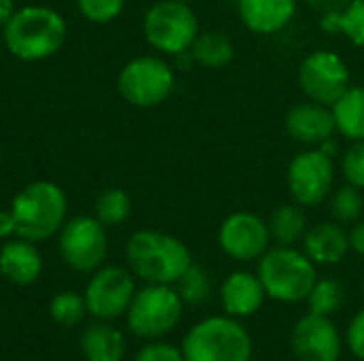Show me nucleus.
Masks as SVG:
<instances>
[{"instance_id": "14", "label": "nucleus", "mask_w": 364, "mask_h": 361, "mask_svg": "<svg viewBox=\"0 0 364 361\" xmlns=\"http://www.w3.org/2000/svg\"><path fill=\"white\" fill-rule=\"evenodd\" d=\"M290 347L299 361H339L346 338L331 317L307 313L292 328Z\"/></svg>"}, {"instance_id": "28", "label": "nucleus", "mask_w": 364, "mask_h": 361, "mask_svg": "<svg viewBox=\"0 0 364 361\" xmlns=\"http://www.w3.org/2000/svg\"><path fill=\"white\" fill-rule=\"evenodd\" d=\"M175 285H177L175 287L177 294L181 296L183 304H188V306H200L211 296V277L198 264H192Z\"/></svg>"}, {"instance_id": "36", "label": "nucleus", "mask_w": 364, "mask_h": 361, "mask_svg": "<svg viewBox=\"0 0 364 361\" xmlns=\"http://www.w3.org/2000/svg\"><path fill=\"white\" fill-rule=\"evenodd\" d=\"M13 236H17L13 213H11V209L9 211H0V240H9Z\"/></svg>"}, {"instance_id": "8", "label": "nucleus", "mask_w": 364, "mask_h": 361, "mask_svg": "<svg viewBox=\"0 0 364 361\" xmlns=\"http://www.w3.org/2000/svg\"><path fill=\"white\" fill-rule=\"evenodd\" d=\"M183 309L186 304L173 285L147 283L128 306V330L143 340H160L179 326Z\"/></svg>"}, {"instance_id": "16", "label": "nucleus", "mask_w": 364, "mask_h": 361, "mask_svg": "<svg viewBox=\"0 0 364 361\" xmlns=\"http://www.w3.org/2000/svg\"><path fill=\"white\" fill-rule=\"evenodd\" d=\"M267 298L269 296L260 277L250 270H235L220 285V304L224 315L235 319H247L256 315L264 306Z\"/></svg>"}, {"instance_id": "21", "label": "nucleus", "mask_w": 364, "mask_h": 361, "mask_svg": "<svg viewBox=\"0 0 364 361\" xmlns=\"http://www.w3.org/2000/svg\"><path fill=\"white\" fill-rule=\"evenodd\" d=\"M235 53L237 49L232 38L222 30H200L188 51L190 60L207 70L228 66L235 60Z\"/></svg>"}, {"instance_id": "4", "label": "nucleus", "mask_w": 364, "mask_h": 361, "mask_svg": "<svg viewBox=\"0 0 364 361\" xmlns=\"http://www.w3.org/2000/svg\"><path fill=\"white\" fill-rule=\"evenodd\" d=\"M181 351L186 361H252L254 343L241 319L213 315L188 330Z\"/></svg>"}, {"instance_id": "38", "label": "nucleus", "mask_w": 364, "mask_h": 361, "mask_svg": "<svg viewBox=\"0 0 364 361\" xmlns=\"http://www.w3.org/2000/svg\"><path fill=\"white\" fill-rule=\"evenodd\" d=\"M179 2H192V0H179Z\"/></svg>"}, {"instance_id": "13", "label": "nucleus", "mask_w": 364, "mask_h": 361, "mask_svg": "<svg viewBox=\"0 0 364 361\" xmlns=\"http://www.w3.org/2000/svg\"><path fill=\"white\" fill-rule=\"evenodd\" d=\"M218 245L235 262H258L273 247L269 221L252 211H235L220 223Z\"/></svg>"}, {"instance_id": "18", "label": "nucleus", "mask_w": 364, "mask_h": 361, "mask_svg": "<svg viewBox=\"0 0 364 361\" xmlns=\"http://www.w3.org/2000/svg\"><path fill=\"white\" fill-rule=\"evenodd\" d=\"M303 251L316 266H337L341 264L348 253L352 251L350 247V234L346 226L333 221H318L307 228L303 240Z\"/></svg>"}, {"instance_id": "1", "label": "nucleus", "mask_w": 364, "mask_h": 361, "mask_svg": "<svg viewBox=\"0 0 364 361\" xmlns=\"http://www.w3.org/2000/svg\"><path fill=\"white\" fill-rule=\"evenodd\" d=\"M66 19L45 4L21 6L2 26L6 51L21 62H43L53 57L66 45Z\"/></svg>"}, {"instance_id": "37", "label": "nucleus", "mask_w": 364, "mask_h": 361, "mask_svg": "<svg viewBox=\"0 0 364 361\" xmlns=\"http://www.w3.org/2000/svg\"><path fill=\"white\" fill-rule=\"evenodd\" d=\"M15 11V0H0V28L13 17Z\"/></svg>"}, {"instance_id": "39", "label": "nucleus", "mask_w": 364, "mask_h": 361, "mask_svg": "<svg viewBox=\"0 0 364 361\" xmlns=\"http://www.w3.org/2000/svg\"><path fill=\"white\" fill-rule=\"evenodd\" d=\"M363 291H364V281H363Z\"/></svg>"}, {"instance_id": "15", "label": "nucleus", "mask_w": 364, "mask_h": 361, "mask_svg": "<svg viewBox=\"0 0 364 361\" xmlns=\"http://www.w3.org/2000/svg\"><path fill=\"white\" fill-rule=\"evenodd\" d=\"M284 126L288 136L301 147H324L337 134L333 109L307 98L288 109Z\"/></svg>"}, {"instance_id": "23", "label": "nucleus", "mask_w": 364, "mask_h": 361, "mask_svg": "<svg viewBox=\"0 0 364 361\" xmlns=\"http://www.w3.org/2000/svg\"><path fill=\"white\" fill-rule=\"evenodd\" d=\"M267 221H269L271 240L273 245L279 247H296L309 228L305 209L299 206L296 202H286L277 206Z\"/></svg>"}, {"instance_id": "25", "label": "nucleus", "mask_w": 364, "mask_h": 361, "mask_svg": "<svg viewBox=\"0 0 364 361\" xmlns=\"http://www.w3.org/2000/svg\"><path fill=\"white\" fill-rule=\"evenodd\" d=\"M132 215V198L128 191L119 187H109L105 189L94 204V217L105 226V228H115L128 221Z\"/></svg>"}, {"instance_id": "5", "label": "nucleus", "mask_w": 364, "mask_h": 361, "mask_svg": "<svg viewBox=\"0 0 364 361\" xmlns=\"http://www.w3.org/2000/svg\"><path fill=\"white\" fill-rule=\"evenodd\" d=\"M256 274L260 277L267 296L282 304L305 302L311 287L320 279L318 266L303 249L279 245H273L258 260Z\"/></svg>"}, {"instance_id": "10", "label": "nucleus", "mask_w": 364, "mask_h": 361, "mask_svg": "<svg viewBox=\"0 0 364 361\" xmlns=\"http://www.w3.org/2000/svg\"><path fill=\"white\" fill-rule=\"evenodd\" d=\"M296 83L307 100L333 106L352 85V74L343 55L333 49H316L301 60Z\"/></svg>"}, {"instance_id": "7", "label": "nucleus", "mask_w": 364, "mask_h": 361, "mask_svg": "<svg viewBox=\"0 0 364 361\" xmlns=\"http://www.w3.org/2000/svg\"><path fill=\"white\" fill-rule=\"evenodd\" d=\"M177 85L175 68L162 55H136L117 74L119 96L134 109H156L164 104Z\"/></svg>"}, {"instance_id": "17", "label": "nucleus", "mask_w": 364, "mask_h": 361, "mask_svg": "<svg viewBox=\"0 0 364 361\" xmlns=\"http://www.w3.org/2000/svg\"><path fill=\"white\" fill-rule=\"evenodd\" d=\"M299 13V0H237L241 23L260 36L284 32Z\"/></svg>"}, {"instance_id": "26", "label": "nucleus", "mask_w": 364, "mask_h": 361, "mask_svg": "<svg viewBox=\"0 0 364 361\" xmlns=\"http://www.w3.org/2000/svg\"><path fill=\"white\" fill-rule=\"evenodd\" d=\"M326 202L331 217L341 226H352L364 217V194L354 185L343 183L341 187H335Z\"/></svg>"}, {"instance_id": "9", "label": "nucleus", "mask_w": 364, "mask_h": 361, "mask_svg": "<svg viewBox=\"0 0 364 361\" xmlns=\"http://www.w3.org/2000/svg\"><path fill=\"white\" fill-rule=\"evenodd\" d=\"M337 166L333 160V151L324 147H303L288 168H286V185L292 202L303 209H316L328 200L335 189Z\"/></svg>"}, {"instance_id": "19", "label": "nucleus", "mask_w": 364, "mask_h": 361, "mask_svg": "<svg viewBox=\"0 0 364 361\" xmlns=\"http://www.w3.org/2000/svg\"><path fill=\"white\" fill-rule=\"evenodd\" d=\"M43 272V257L36 243L26 238H9L0 249V274L19 287L32 285Z\"/></svg>"}, {"instance_id": "22", "label": "nucleus", "mask_w": 364, "mask_h": 361, "mask_svg": "<svg viewBox=\"0 0 364 361\" xmlns=\"http://www.w3.org/2000/svg\"><path fill=\"white\" fill-rule=\"evenodd\" d=\"M331 109L339 136L348 143L364 140V85H350Z\"/></svg>"}, {"instance_id": "32", "label": "nucleus", "mask_w": 364, "mask_h": 361, "mask_svg": "<svg viewBox=\"0 0 364 361\" xmlns=\"http://www.w3.org/2000/svg\"><path fill=\"white\" fill-rule=\"evenodd\" d=\"M134 361H186V357L181 347L162 340H149V345H145L136 353Z\"/></svg>"}, {"instance_id": "33", "label": "nucleus", "mask_w": 364, "mask_h": 361, "mask_svg": "<svg viewBox=\"0 0 364 361\" xmlns=\"http://www.w3.org/2000/svg\"><path fill=\"white\" fill-rule=\"evenodd\" d=\"M346 345L356 360L364 361V309H360L352 317L348 326V334H346Z\"/></svg>"}, {"instance_id": "31", "label": "nucleus", "mask_w": 364, "mask_h": 361, "mask_svg": "<svg viewBox=\"0 0 364 361\" xmlns=\"http://www.w3.org/2000/svg\"><path fill=\"white\" fill-rule=\"evenodd\" d=\"M77 11L92 23L115 21L126 6V0H75Z\"/></svg>"}, {"instance_id": "24", "label": "nucleus", "mask_w": 364, "mask_h": 361, "mask_svg": "<svg viewBox=\"0 0 364 361\" xmlns=\"http://www.w3.org/2000/svg\"><path fill=\"white\" fill-rule=\"evenodd\" d=\"M326 32L343 34L354 47L364 49V0H352L343 11L331 17H320Z\"/></svg>"}, {"instance_id": "30", "label": "nucleus", "mask_w": 364, "mask_h": 361, "mask_svg": "<svg viewBox=\"0 0 364 361\" xmlns=\"http://www.w3.org/2000/svg\"><path fill=\"white\" fill-rule=\"evenodd\" d=\"M339 172L348 185L364 191V140L348 143L339 157Z\"/></svg>"}, {"instance_id": "29", "label": "nucleus", "mask_w": 364, "mask_h": 361, "mask_svg": "<svg viewBox=\"0 0 364 361\" xmlns=\"http://www.w3.org/2000/svg\"><path fill=\"white\" fill-rule=\"evenodd\" d=\"M87 313V306H85V298L79 296L77 291H60L51 298L49 302V315L55 323L60 326H77L83 321Z\"/></svg>"}, {"instance_id": "35", "label": "nucleus", "mask_w": 364, "mask_h": 361, "mask_svg": "<svg viewBox=\"0 0 364 361\" xmlns=\"http://www.w3.org/2000/svg\"><path fill=\"white\" fill-rule=\"evenodd\" d=\"M348 234H350V247H352V251L356 255L364 257V217L358 219L356 223H352V228H350Z\"/></svg>"}, {"instance_id": "11", "label": "nucleus", "mask_w": 364, "mask_h": 361, "mask_svg": "<svg viewBox=\"0 0 364 361\" xmlns=\"http://www.w3.org/2000/svg\"><path fill=\"white\" fill-rule=\"evenodd\" d=\"M58 251L64 264L75 272H94L107 260V228L90 215L66 219V223L58 232Z\"/></svg>"}, {"instance_id": "6", "label": "nucleus", "mask_w": 364, "mask_h": 361, "mask_svg": "<svg viewBox=\"0 0 364 361\" xmlns=\"http://www.w3.org/2000/svg\"><path fill=\"white\" fill-rule=\"evenodd\" d=\"M200 32L198 15L190 2L158 0L143 15V36L164 55H186Z\"/></svg>"}, {"instance_id": "20", "label": "nucleus", "mask_w": 364, "mask_h": 361, "mask_svg": "<svg viewBox=\"0 0 364 361\" xmlns=\"http://www.w3.org/2000/svg\"><path fill=\"white\" fill-rule=\"evenodd\" d=\"M81 353L85 361H124L126 338L111 321H98L83 332Z\"/></svg>"}, {"instance_id": "2", "label": "nucleus", "mask_w": 364, "mask_h": 361, "mask_svg": "<svg viewBox=\"0 0 364 361\" xmlns=\"http://www.w3.org/2000/svg\"><path fill=\"white\" fill-rule=\"evenodd\" d=\"M130 272L145 283L175 285L194 264L183 240L160 230H139L126 243Z\"/></svg>"}, {"instance_id": "34", "label": "nucleus", "mask_w": 364, "mask_h": 361, "mask_svg": "<svg viewBox=\"0 0 364 361\" xmlns=\"http://www.w3.org/2000/svg\"><path fill=\"white\" fill-rule=\"evenodd\" d=\"M314 11L320 13V17H331L337 15L339 11H343L352 0H305Z\"/></svg>"}, {"instance_id": "3", "label": "nucleus", "mask_w": 364, "mask_h": 361, "mask_svg": "<svg viewBox=\"0 0 364 361\" xmlns=\"http://www.w3.org/2000/svg\"><path fill=\"white\" fill-rule=\"evenodd\" d=\"M11 213L19 238L43 243L55 236L66 223L68 198L60 185L51 181H34L13 198Z\"/></svg>"}, {"instance_id": "12", "label": "nucleus", "mask_w": 364, "mask_h": 361, "mask_svg": "<svg viewBox=\"0 0 364 361\" xmlns=\"http://www.w3.org/2000/svg\"><path fill=\"white\" fill-rule=\"evenodd\" d=\"M136 294L134 277L122 266H100L92 272L85 287V306L98 321H115L128 313V306Z\"/></svg>"}, {"instance_id": "27", "label": "nucleus", "mask_w": 364, "mask_h": 361, "mask_svg": "<svg viewBox=\"0 0 364 361\" xmlns=\"http://www.w3.org/2000/svg\"><path fill=\"white\" fill-rule=\"evenodd\" d=\"M343 302H346V289L337 279H331V277L318 279L305 300L309 313L324 315V317L337 315L341 311Z\"/></svg>"}]
</instances>
